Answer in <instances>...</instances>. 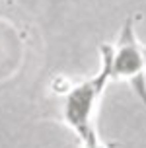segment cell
I'll return each instance as SVG.
<instances>
[{
	"mask_svg": "<svg viewBox=\"0 0 146 148\" xmlns=\"http://www.w3.org/2000/svg\"><path fill=\"white\" fill-rule=\"evenodd\" d=\"M101 68L90 80H82L68 88L62 99V119L66 125L78 134L82 140V148H103L97 127H95V113L103 96V90L109 82V53L111 45H101Z\"/></svg>",
	"mask_w": 146,
	"mask_h": 148,
	"instance_id": "cell-1",
	"label": "cell"
},
{
	"mask_svg": "<svg viewBox=\"0 0 146 148\" xmlns=\"http://www.w3.org/2000/svg\"><path fill=\"white\" fill-rule=\"evenodd\" d=\"M109 80L131 84L132 92L146 105V47L136 39L132 18H127L117 43L109 53Z\"/></svg>",
	"mask_w": 146,
	"mask_h": 148,
	"instance_id": "cell-2",
	"label": "cell"
}]
</instances>
